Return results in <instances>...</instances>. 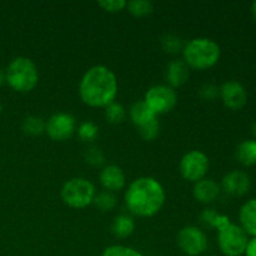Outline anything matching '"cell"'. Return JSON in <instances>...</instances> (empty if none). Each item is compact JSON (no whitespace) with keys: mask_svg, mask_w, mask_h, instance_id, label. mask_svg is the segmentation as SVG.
<instances>
[{"mask_svg":"<svg viewBox=\"0 0 256 256\" xmlns=\"http://www.w3.org/2000/svg\"><path fill=\"white\" fill-rule=\"evenodd\" d=\"M199 95L204 100H215L220 95V89L214 84H204L200 88Z\"/></svg>","mask_w":256,"mask_h":256,"instance_id":"obj_31","label":"cell"},{"mask_svg":"<svg viewBox=\"0 0 256 256\" xmlns=\"http://www.w3.org/2000/svg\"><path fill=\"white\" fill-rule=\"evenodd\" d=\"M236 159L245 166L256 165V140H245L236 148Z\"/></svg>","mask_w":256,"mask_h":256,"instance_id":"obj_19","label":"cell"},{"mask_svg":"<svg viewBox=\"0 0 256 256\" xmlns=\"http://www.w3.org/2000/svg\"><path fill=\"white\" fill-rule=\"evenodd\" d=\"M252 130H254V135H255V136H256V122H255L254 128H252Z\"/></svg>","mask_w":256,"mask_h":256,"instance_id":"obj_35","label":"cell"},{"mask_svg":"<svg viewBox=\"0 0 256 256\" xmlns=\"http://www.w3.org/2000/svg\"><path fill=\"white\" fill-rule=\"evenodd\" d=\"M78 135L82 142H94L99 135V128L92 122H84L78 128Z\"/></svg>","mask_w":256,"mask_h":256,"instance_id":"obj_25","label":"cell"},{"mask_svg":"<svg viewBox=\"0 0 256 256\" xmlns=\"http://www.w3.org/2000/svg\"><path fill=\"white\" fill-rule=\"evenodd\" d=\"M92 204L95 205V208H98V210L106 212H112V210H114L116 208L118 199L112 192L104 190V192H100L98 194H95Z\"/></svg>","mask_w":256,"mask_h":256,"instance_id":"obj_21","label":"cell"},{"mask_svg":"<svg viewBox=\"0 0 256 256\" xmlns=\"http://www.w3.org/2000/svg\"><path fill=\"white\" fill-rule=\"evenodd\" d=\"M5 82L18 92H32L39 82L38 66L29 58H15L5 70Z\"/></svg>","mask_w":256,"mask_h":256,"instance_id":"obj_4","label":"cell"},{"mask_svg":"<svg viewBox=\"0 0 256 256\" xmlns=\"http://www.w3.org/2000/svg\"><path fill=\"white\" fill-rule=\"evenodd\" d=\"M22 132L30 136H38L45 132V122L39 116H28L22 122Z\"/></svg>","mask_w":256,"mask_h":256,"instance_id":"obj_23","label":"cell"},{"mask_svg":"<svg viewBox=\"0 0 256 256\" xmlns=\"http://www.w3.org/2000/svg\"><path fill=\"white\" fill-rule=\"evenodd\" d=\"M178 246L188 256H199L208 249V236L196 226H185L179 232L176 238Z\"/></svg>","mask_w":256,"mask_h":256,"instance_id":"obj_9","label":"cell"},{"mask_svg":"<svg viewBox=\"0 0 256 256\" xmlns=\"http://www.w3.org/2000/svg\"><path fill=\"white\" fill-rule=\"evenodd\" d=\"M128 10L130 14L136 18L148 16L154 10V2L150 0H132L126 4Z\"/></svg>","mask_w":256,"mask_h":256,"instance_id":"obj_22","label":"cell"},{"mask_svg":"<svg viewBox=\"0 0 256 256\" xmlns=\"http://www.w3.org/2000/svg\"><path fill=\"white\" fill-rule=\"evenodd\" d=\"M100 256H144L136 249L125 245H112L108 246Z\"/></svg>","mask_w":256,"mask_h":256,"instance_id":"obj_26","label":"cell"},{"mask_svg":"<svg viewBox=\"0 0 256 256\" xmlns=\"http://www.w3.org/2000/svg\"><path fill=\"white\" fill-rule=\"evenodd\" d=\"M0 112H2V104H0Z\"/></svg>","mask_w":256,"mask_h":256,"instance_id":"obj_36","label":"cell"},{"mask_svg":"<svg viewBox=\"0 0 256 256\" xmlns=\"http://www.w3.org/2000/svg\"><path fill=\"white\" fill-rule=\"evenodd\" d=\"M128 2L125 0H102L98 2L100 8L108 12H119L126 8Z\"/></svg>","mask_w":256,"mask_h":256,"instance_id":"obj_30","label":"cell"},{"mask_svg":"<svg viewBox=\"0 0 256 256\" xmlns=\"http://www.w3.org/2000/svg\"><path fill=\"white\" fill-rule=\"evenodd\" d=\"M162 46L165 52L168 54H178L182 50V42L176 35H165L162 40Z\"/></svg>","mask_w":256,"mask_h":256,"instance_id":"obj_28","label":"cell"},{"mask_svg":"<svg viewBox=\"0 0 256 256\" xmlns=\"http://www.w3.org/2000/svg\"><path fill=\"white\" fill-rule=\"evenodd\" d=\"M105 118L110 124H122L126 118V112L122 105L114 102L105 108Z\"/></svg>","mask_w":256,"mask_h":256,"instance_id":"obj_24","label":"cell"},{"mask_svg":"<svg viewBox=\"0 0 256 256\" xmlns=\"http://www.w3.org/2000/svg\"><path fill=\"white\" fill-rule=\"evenodd\" d=\"M4 82H5V72H2V70L0 69V86H2Z\"/></svg>","mask_w":256,"mask_h":256,"instance_id":"obj_33","label":"cell"},{"mask_svg":"<svg viewBox=\"0 0 256 256\" xmlns=\"http://www.w3.org/2000/svg\"><path fill=\"white\" fill-rule=\"evenodd\" d=\"M252 15H254V18L256 19V2H252Z\"/></svg>","mask_w":256,"mask_h":256,"instance_id":"obj_34","label":"cell"},{"mask_svg":"<svg viewBox=\"0 0 256 256\" xmlns=\"http://www.w3.org/2000/svg\"><path fill=\"white\" fill-rule=\"evenodd\" d=\"M222 184L226 194L232 195V196H242L249 192L252 186V180L246 172L232 170L222 178Z\"/></svg>","mask_w":256,"mask_h":256,"instance_id":"obj_12","label":"cell"},{"mask_svg":"<svg viewBox=\"0 0 256 256\" xmlns=\"http://www.w3.org/2000/svg\"><path fill=\"white\" fill-rule=\"evenodd\" d=\"M76 122L68 112H56L45 122V132L54 142H65L74 134Z\"/></svg>","mask_w":256,"mask_h":256,"instance_id":"obj_10","label":"cell"},{"mask_svg":"<svg viewBox=\"0 0 256 256\" xmlns=\"http://www.w3.org/2000/svg\"><path fill=\"white\" fill-rule=\"evenodd\" d=\"M85 162L92 166H100L104 162V154L96 146H92L85 152Z\"/></svg>","mask_w":256,"mask_h":256,"instance_id":"obj_29","label":"cell"},{"mask_svg":"<svg viewBox=\"0 0 256 256\" xmlns=\"http://www.w3.org/2000/svg\"><path fill=\"white\" fill-rule=\"evenodd\" d=\"M179 169L185 180L198 182L205 179L209 172V158L202 150L188 152L180 160Z\"/></svg>","mask_w":256,"mask_h":256,"instance_id":"obj_7","label":"cell"},{"mask_svg":"<svg viewBox=\"0 0 256 256\" xmlns=\"http://www.w3.org/2000/svg\"><path fill=\"white\" fill-rule=\"evenodd\" d=\"M248 242H249L248 234L239 225L230 224L222 230L218 232L219 249L225 256L244 255Z\"/></svg>","mask_w":256,"mask_h":256,"instance_id":"obj_6","label":"cell"},{"mask_svg":"<svg viewBox=\"0 0 256 256\" xmlns=\"http://www.w3.org/2000/svg\"><path fill=\"white\" fill-rule=\"evenodd\" d=\"M135 222L130 215L120 214L114 219L112 225V232L119 239H125L129 238L134 232Z\"/></svg>","mask_w":256,"mask_h":256,"instance_id":"obj_18","label":"cell"},{"mask_svg":"<svg viewBox=\"0 0 256 256\" xmlns=\"http://www.w3.org/2000/svg\"><path fill=\"white\" fill-rule=\"evenodd\" d=\"M240 226L248 235L256 238V199L245 202L239 212Z\"/></svg>","mask_w":256,"mask_h":256,"instance_id":"obj_16","label":"cell"},{"mask_svg":"<svg viewBox=\"0 0 256 256\" xmlns=\"http://www.w3.org/2000/svg\"><path fill=\"white\" fill-rule=\"evenodd\" d=\"M222 50L218 42L208 38H195L182 48V60L192 69L205 70L218 64Z\"/></svg>","mask_w":256,"mask_h":256,"instance_id":"obj_3","label":"cell"},{"mask_svg":"<svg viewBox=\"0 0 256 256\" xmlns=\"http://www.w3.org/2000/svg\"><path fill=\"white\" fill-rule=\"evenodd\" d=\"M165 190L155 178L135 179L125 192V205L132 215L150 218L162 210L165 202Z\"/></svg>","mask_w":256,"mask_h":256,"instance_id":"obj_2","label":"cell"},{"mask_svg":"<svg viewBox=\"0 0 256 256\" xmlns=\"http://www.w3.org/2000/svg\"><path fill=\"white\" fill-rule=\"evenodd\" d=\"M125 174L118 165H108L100 172V182L106 192H119L125 186Z\"/></svg>","mask_w":256,"mask_h":256,"instance_id":"obj_13","label":"cell"},{"mask_svg":"<svg viewBox=\"0 0 256 256\" xmlns=\"http://www.w3.org/2000/svg\"><path fill=\"white\" fill-rule=\"evenodd\" d=\"M138 130H139V134L142 139L152 142V140H154L155 138L159 135L160 124H159V122H158L156 118H155V119L148 122L146 124H144V125H142V126L138 128Z\"/></svg>","mask_w":256,"mask_h":256,"instance_id":"obj_27","label":"cell"},{"mask_svg":"<svg viewBox=\"0 0 256 256\" xmlns=\"http://www.w3.org/2000/svg\"><path fill=\"white\" fill-rule=\"evenodd\" d=\"M144 102L155 115L172 112L178 104V95L169 85H154L146 92Z\"/></svg>","mask_w":256,"mask_h":256,"instance_id":"obj_8","label":"cell"},{"mask_svg":"<svg viewBox=\"0 0 256 256\" xmlns=\"http://www.w3.org/2000/svg\"><path fill=\"white\" fill-rule=\"evenodd\" d=\"M220 96L226 108L232 110H239L248 102V92L239 82L230 80L220 88Z\"/></svg>","mask_w":256,"mask_h":256,"instance_id":"obj_11","label":"cell"},{"mask_svg":"<svg viewBox=\"0 0 256 256\" xmlns=\"http://www.w3.org/2000/svg\"><path fill=\"white\" fill-rule=\"evenodd\" d=\"M95 186L90 180L84 178H74L62 185V200L72 209H85L92 204L95 198Z\"/></svg>","mask_w":256,"mask_h":256,"instance_id":"obj_5","label":"cell"},{"mask_svg":"<svg viewBox=\"0 0 256 256\" xmlns=\"http://www.w3.org/2000/svg\"><path fill=\"white\" fill-rule=\"evenodd\" d=\"M244 255L245 256H256V238L249 239V242H248Z\"/></svg>","mask_w":256,"mask_h":256,"instance_id":"obj_32","label":"cell"},{"mask_svg":"<svg viewBox=\"0 0 256 256\" xmlns=\"http://www.w3.org/2000/svg\"><path fill=\"white\" fill-rule=\"evenodd\" d=\"M79 95L88 106L106 108L118 95L116 75L105 65H94L82 75Z\"/></svg>","mask_w":256,"mask_h":256,"instance_id":"obj_1","label":"cell"},{"mask_svg":"<svg viewBox=\"0 0 256 256\" xmlns=\"http://www.w3.org/2000/svg\"><path fill=\"white\" fill-rule=\"evenodd\" d=\"M129 116L132 119V122L136 125V128L142 126V125L146 124L150 120L155 119L156 115L154 114L152 109L148 106L146 102L142 100V102H136L132 104V106L130 108Z\"/></svg>","mask_w":256,"mask_h":256,"instance_id":"obj_17","label":"cell"},{"mask_svg":"<svg viewBox=\"0 0 256 256\" xmlns=\"http://www.w3.org/2000/svg\"><path fill=\"white\" fill-rule=\"evenodd\" d=\"M200 220H202V224H205L209 228H214L218 232H220L224 228H226L228 225L232 224L226 215L219 214L214 209H205L202 212V215H200Z\"/></svg>","mask_w":256,"mask_h":256,"instance_id":"obj_20","label":"cell"},{"mask_svg":"<svg viewBox=\"0 0 256 256\" xmlns=\"http://www.w3.org/2000/svg\"><path fill=\"white\" fill-rule=\"evenodd\" d=\"M189 79V66L184 62V60H172L166 68V80L169 86L179 88L184 85Z\"/></svg>","mask_w":256,"mask_h":256,"instance_id":"obj_15","label":"cell"},{"mask_svg":"<svg viewBox=\"0 0 256 256\" xmlns=\"http://www.w3.org/2000/svg\"><path fill=\"white\" fill-rule=\"evenodd\" d=\"M220 185L212 179H202L195 182L192 194L199 202L202 204H210L215 202L220 195Z\"/></svg>","mask_w":256,"mask_h":256,"instance_id":"obj_14","label":"cell"}]
</instances>
